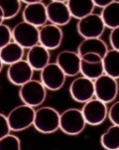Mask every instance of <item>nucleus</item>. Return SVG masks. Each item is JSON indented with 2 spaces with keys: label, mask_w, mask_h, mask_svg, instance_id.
I'll return each instance as SVG.
<instances>
[{
  "label": "nucleus",
  "mask_w": 119,
  "mask_h": 150,
  "mask_svg": "<svg viewBox=\"0 0 119 150\" xmlns=\"http://www.w3.org/2000/svg\"><path fill=\"white\" fill-rule=\"evenodd\" d=\"M33 126L42 134L55 132L59 127V113L53 107H41L35 110Z\"/></svg>",
  "instance_id": "f257e3e1"
},
{
  "label": "nucleus",
  "mask_w": 119,
  "mask_h": 150,
  "mask_svg": "<svg viewBox=\"0 0 119 150\" xmlns=\"http://www.w3.org/2000/svg\"><path fill=\"white\" fill-rule=\"evenodd\" d=\"M19 96L23 103L33 107L42 105L47 97V89L40 80H30L19 88Z\"/></svg>",
  "instance_id": "f03ea898"
},
{
  "label": "nucleus",
  "mask_w": 119,
  "mask_h": 150,
  "mask_svg": "<svg viewBox=\"0 0 119 150\" xmlns=\"http://www.w3.org/2000/svg\"><path fill=\"white\" fill-rule=\"evenodd\" d=\"M86 123L81 110L69 108L59 114V129L68 135H77L84 130Z\"/></svg>",
  "instance_id": "7ed1b4c3"
},
{
  "label": "nucleus",
  "mask_w": 119,
  "mask_h": 150,
  "mask_svg": "<svg viewBox=\"0 0 119 150\" xmlns=\"http://www.w3.org/2000/svg\"><path fill=\"white\" fill-rule=\"evenodd\" d=\"M35 109L23 103L14 107L7 115L8 124L13 132H21L27 129L34 123Z\"/></svg>",
  "instance_id": "20e7f679"
},
{
  "label": "nucleus",
  "mask_w": 119,
  "mask_h": 150,
  "mask_svg": "<svg viewBox=\"0 0 119 150\" xmlns=\"http://www.w3.org/2000/svg\"><path fill=\"white\" fill-rule=\"evenodd\" d=\"M11 32L13 42L24 49H29L39 44V28L25 21L18 23Z\"/></svg>",
  "instance_id": "39448f33"
},
{
  "label": "nucleus",
  "mask_w": 119,
  "mask_h": 150,
  "mask_svg": "<svg viewBox=\"0 0 119 150\" xmlns=\"http://www.w3.org/2000/svg\"><path fill=\"white\" fill-rule=\"evenodd\" d=\"M93 81L95 98L106 104L115 100L118 91L116 79L103 74Z\"/></svg>",
  "instance_id": "423d86ee"
},
{
  "label": "nucleus",
  "mask_w": 119,
  "mask_h": 150,
  "mask_svg": "<svg viewBox=\"0 0 119 150\" xmlns=\"http://www.w3.org/2000/svg\"><path fill=\"white\" fill-rule=\"evenodd\" d=\"M105 28L100 15L97 13H91L79 19L77 23V32L84 39L100 38Z\"/></svg>",
  "instance_id": "0eeeda50"
},
{
  "label": "nucleus",
  "mask_w": 119,
  "mask_h": 150,
  "mask_svg": "<svg viewBox=\"0 0 119 150\" xmlns=\"http://www.w3.org/2000/svg\"><path fill=\"white\" fill-rule=\"evenodd\" d=\"M66 80V75L56 62H49L40 71V82L46 89L56 91L61 89Z\"/></svg>",
  "instance_id": "6e6552de"
},
{
  "label": "nucleus",
  "mask_w": 119,
  "mask_h": 150,
  "mask_svg": "<svg viewBox=\"0 0 119 150\" xmlns=\"http://www.w3.org/2000/svg\"><path fill=\"white\" fill-rule=\"evenodd\" d=\"M107 104L92 98L84 103L81 112L86 124L90 126H98L104 122L107 117Z\"/></svg>",
  "instance_id": "1a4fd4ad"
},
{
  "label": "nucleus",
  "mask_w": 119,
  "mask_h": 150,
  "mask_svg": "<svg viewBox=\"0 0 119 150\" xmlns=\"http://www.w3.org/2000/svg\"><path fill=\"white\" fill-rule=\"evenodd\" d=\"M69 93L74 101L84 103L95 97L94 81L84 76L77 77L70 84Z\"/></svg>",
  "instance_id": "9d476101"
},
{
  "label": "nucleus",
  "mask_w": 119,
  "mask_h": 150,
  "mask_svg": "<svg viewBox=\"0 0 119 150\" xmlns=\"http://www.w3.org/2000/svg\"><path fill=\"white\" fill-rule=\"evenodd\" d=\"M63 39V32L59 26L46 23L39 29V44L49 51L59 48Z\"/></svg>",
  "instance_id": "9b49d317"
},
{
  "label": "nucleus",
  "mask_w": 119,
  "mask_h": 150,
  "mask_svg": "<svg viewBox=\"0 0 119 150\" xmlns=\"http://www.w3.org/2000/svg\"><path fill=\"white\" fill-rule=\"evenodd\" d=\"M46 13L48 21L59 27L69 24L72 19L66 1L54 0L50 2L46 5Z\"/></svg>",
  "instance_id": "f8f14e48"
},
{
  "label": "nucleus",
  "mask_w": 119,
  "mask_h": 150,
  "mask_svg": "<svg viewBox=\"0 0 119 150\" xmlns=\"http://www.w3.org/2000/svg\"><path fill=\"white\" fill-rule=\"evenodd\" d=\"M34 70L25 59L10 65L7 70V77L10 83L19 87L31 80Z\"/></svg>",
  "instance_id": "ddd939ff"
},
{
  "label": "nucleus",
  "mask_w": 119,
  "mask_h": 150,
  "mask_svg": "<svg viewBox=\"0 0 119 150\" xmlns=\"http://www.w3.org/2000/svg\"><path fill=\"white\" fill-rule=\"evenodd\" d=\"M80 73L92 80H95L103 74L101 57L94 53H87L81 56Z\"/></svg>",
  "instance_id": "4468645a"
},
{
  "label": "nucleus",
  "mask_w": 119,
  "mask_h": 150,
  "mask_svg": "<svg viewBox=\"0 0 119 150\" xmlns=\"http://www.w3.org/2000/svg\"><path fill=\"white\" fill-rule=\"evenodd\" d=\"M55 62L66 76L74 77L80 74L81 57L76 51L69 50L61 51L58 53Z\"/></svg>",
  "instance_id": "2eb2a0df"
},
{
  "label": "nucleus",
  "mask_w": 119,
  "mask_h": 150,
  "mask_svg": "<svg viewBox=\"0 0 119 150\" xmlns=\"http://www.w3.org/2000/svg\"><path fill=\"white\" fill-rule=\"evenodd\" d=\"M23 21L37 28H41L48 22L46 5L42 1L26 5L23 11Z\"/></svg>",
  "instance_id": "dca6fc26"
},
{
  "label": "nucleus",
  "mask_w": 119,
  "mask_h": 150,
  "mask_svg": "<svg viewBox=\"0 0 119 150\" xmlns=\"http://www.w3.org/2000/svg\"><path fill=\"white\" fill-rule=\"evenodd\" d=\"M50 52L40 44H37L28 49L26 59L34 71H41L49 63Z\"/></svg>",
  "instance_id": "f3484780"
},
{
  "label": "nucleus",
  "mask_w": 119,
  "mask_h": 150,
  "mask_svg": "<svg viewBox=\"0 0 119 150\" xmlns=\"http://www.w3.org/2000/svg\"><path fill=\"white\" fill-rule=\"evenodd\" d=\"M108 47L101 38L84 39L77 47V54L81 57L87 53H94L100 55L102 58L107 52Z\"/></svg>",
  "instance_id": "a211bd4d"
},
{
  "label": "nucleus",
  "mask_w": 119,
  "mask_h": 150,
  "mask_svg": "<svg viewBox=\"0 0 119 150\" xmlns=\"http://www.w3.org/2000/svg\"><path fill=\"white\" fill-rule=\"evenodd\" d=\"M66 4L72 17L78 20L93 13L95 9L92 0H69Z\"/></svg>",
  "instance_id": "6ab92c4d"
},
{
  "label": "nucleus",
  "mask_w": 119,
  "mask_h": 150,
  "mask_svg": "<svg viewBox=\"0 0 119 150\" xmlns=\"http://www.w3.org/2000/svg\"><path fill=\"white\" fill-rule=\"evenodd\" d=\"M24 48L15 42H11L0 49V59L5 65H11L23 59L25 54Z\"/></svg>",
  "instance_id": "aec40b11"
},
{
  "label": "nucleus",
  "mask_w": 119,
  "mask_h": 150,
  "mask_svg": "<svg viewBox=\"0 0 119 150\" xmlns=\"http://www.w3.org/2000/svg\"><path fill=\"white\" fill-rule=\"evenodd\" d=\"M103 73L114 79L119 77V51L108 50L102 58Z\"/></svg>",
  "instance_id": "412c9836"
},
{
  "label": "nucleus",
  "mask_w": 119,
  "mask_h": 150,
  "mask_svg": "<svg viewBox=\"0 0 119 150\" xmlns=\"http://www.w3.org/2000/svg\"><path fill=\"white\" fill-rule=\"evenodd\" d=\"M105 27L114 29L119 27V2L113 0L106 8L102 9L100 15Z\"/></svg>",
  "instance_id": "4be33fe9"
},
{
  "label": "nucleus",
  "mask_w": 119,
  "mask_h": 150,
  "mask_svg": "<svg viewBox=\"0 0 119 150\" xmlns=\"http://www.w3.org/2000/svg\"><path fill=\"white\" fill-rule=\"evenodd\" d=\"M101 144L105 149H119V125L113 124L108 128L101 137Z\"/></svg>",
  "instance_id": "5701e85b"
},
{
  "label": "nucleus",
  "mask_w": 119,
  "mask_h": 150,
  "mask_svg": "<svg viewBox=\"0 0 119 150\" xmlns=\"http://www.w3.org/2000/svg\"><path fill=\"white\" fill-rule=\"evenodd\" d=\"M0 8L4 14V19H11L19 13L22 2L19 0H0Z\"/></svg>",
  "instance_id": "b1692460"
},
{
  "label": "nucleus",
  "mask_w": 119,
  "mask_h": 150,
  "mask_svg": "<svg viewBox=\"0 0 119 150\" xmlns=\"http://www.w3.org/2000/svg\"><path fill=\"white\" fill-rule=\"evenodd\" d=\"M21 142L17 136L8 134L0 138V150H19Z\"/></svg>",
  "instance_id": "393cba45"
},
{
  "label": "nucleus",
  "mask_w": 119,
  "mask_h": 150,
  "mask_svg": "<svg viewBox=\"0 0 119 150\" xmlns=\"http://www.w3.org/2000/svg\"><path fill=\"white\" fill-rule=\"evenodd\" d=\"M12 32L8 25H0V49L11 42Z\"/></svg>",
  "instance_id": "a878e982"
},
{
  "label": "nucleus",
  "mask_w": 119,
  "mask_h": 150,
  "mask_svg": "<svg viewBox=\"0 0 119 150\" xmlns=\"http://www.w3.org/2000/svg\"><path fill=\"white\" fill-rule=\"evenodd\" d=\"M107 117L113 125H119V102L114 103L107 110Z\"/></svg>",
  "instance_id": "bb28decb"
},
{
  "label": "nucleus",
  "mask_w": 119,
  "mask_h": 150,
  "mask_svg": "<svg viewBox=\"0 0 119 150\" xmlns=\"http://www.w3.org/2000/svg\"><path fill=\"white\" fill-rule=\"evenodd\" d=\"M11 131V130L8 124L7 116L4 114L0 113V138L9 134Z\"/></svg>",
  "instance_id": "cd10ccee"
},
{
  "label": "nucleus",
  "mask_w": 119,
  "mask_h": 150,
  "mask_svg": "<svg viewBox=\"0 0 119 150\" xmlns=\"http://www.w3.org/2000/svg\"><path fill=\"white\" fill-rule=\"evenodd\" d=\"M110 44L112 46V49L119 51V27L112 29L109 37Z\"/></svg>",
  "instance_id": "c85d7f7f"
},
{
  "label": "nucleus",
  "mask_w": 119,
  "mask_h": 150,
  "mask_svg": "<svg viewBox=\"0 0 119 150\" xmlns=\"http://www.w3.org/2000/svg\"><path fill=\"white\" fill-rule=\"evenodd\" d=\"M95 7H98V8H106L107 5H110L113 0H92Z\"/></svg>",
  "instance_id": "c756f323"
},
{
  "label": "nucleus",
  "mask_w": 119,
  "mask_h": 150,
  "mask_svg": "<svg viewBox=\"0 0 119 150\" xmlns=\"http://www.w3.org/2000/svg\"><path fill=\"white\" fill-rule=\"evenodd\" d=\"M40 0H23L22 1V2H23L24 4H26V5H30V4H34L36 3V2H39Z\"/></svg>",
  "instance_id": "7c9ffc66"
},
{
  "label": "nucleus",
  "mask_w": 119,
  "mask_h": 150,
  "mask_svg": "<svg viewBox=\"0 0 119 150\" xmlns=\"http://www.w3.org/2000/svg\"><path fill=\"white\" fill-rule=\"evenodd\" d=\"M4 20H5V19H4L3 11H2V8H0V25L3 24V21Z\"/></svg>",
  "instance_id": "2f4dec72"
},
{
  "label": "nucleus",
  "mask_w": 119,
  "mask_h": 150,
  "mask_svg": "<svg viewBox=\"0 0 119 150\" xmlns=\"http://www.w3.org/2000/svg\"><path fill=\"white\" fill-rule=\"evenodd\" d=\"M3 62H2V60H1V59H0V72L2 71V68H3Z\"/></svg>",
  "instance_id": "473e14b6"
}]
</instances>
